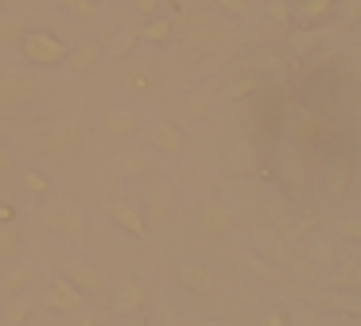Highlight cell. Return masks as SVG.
Segmentation results:
<instances>
[{
    "mask_svg": "<svg viewBox=\"0 0 361 326\" xmlns=\"http://www.w3.org/2000/svg\"><path fill=\"white\" fill-rule=\"evenodd\" d=\"M35 276H39L35 260H27V256H16V260H12V268L4 272V276H0V291H4V295L27 291V287L35 284Z\"/></svg>",
    "mask_w": 361,
    "mask_h": 326,
    "instance_id": "11",
    "label": "cell"
},
{
    "mask_svg": "<svg viewBox=\"0 0 361 326\" xmlns=\"http://www.w3.org/2000/svg\"><path fill=\"white\" fill-rule=\"evenodd\" d=\"M136 128H140V113H136V109H128V105L105 109L102 132H105L109 140H128V136H136Z\"/></svg>",
    "mask_w": 361,
    "mask_h": 326,
    "instance_id": "7",
    "label": "cell"
},
{
    "mask_svg": "<svg viewBox=\"0 0 361 326\" xmlns=\"http://www.w3.org/2000/svg\"><path fill=\"white\" fill-rule=\"evenodd\" d=\"M27 31V20L16 12H0V51H16Z\"/></svg>",
    "mask_w": 361,
    "mask_h": 326,
    "instance_id": "16",
    "label": "cell"
},
{
    "mask_svg": "<svg viewBox=\"0 0 361 326\" xmlns=\"http://www.w3.org/2000/svg\"><path fill=\"white\" fill-rule=\"evenodd\" d=\"M218 4H221V8H226V12H233V16H241V20H249V16H252V8H249V4H245V0H218Z\"/></svg>",
    "mask_w": 361,
    "mask_h": 326,
    "instance_id": "27",
    "label": "cell"
},
{
    "mask_svg": "<svg viewBox=\"0 0 361 326\" xmlns=\"http://www.w3.org/2000/svg\"><path fill=\"white\" fill-rule=\"evenodd\" d=\"M195 326H218V322H195Z\"/></svg>",
    "mask_w": 361,
    "mask_h": 326,
    "instance_id": "29",
    "label": "cell"
},
{
    "mask_svg": "<svg viewBox=\"0 0 361 326\" xmlns=\"http://www.w3.org/2000/svg\"><path fill=\"white\" fill-rule=\"evenodd\" d=\"M136 16H144V20H152V16H159V8H164V0H133Z\"/></svg>",
    "mask_w": 361,
    "mask_h": 326,
    "instance_id": "26",
    "label": "cell"
},
{
    "mask_svg": "<svg viewBox=\"0 0 361 326\" xmlns=\"http://www.w3.org/2000/svg\"><path fill=\"white\" fill-rule=\"evenodd\" d=\"M105 214H109L121 229L133 233V237L148 241V217H144L140 206H133V202H109V206H105Z\"/></svg>",
    "mask_w": 361,
    "mask_h": 326,
    "instance_id": "10",
    "label": "cell"
},
{
    "mask_svg": "<svg viewBox=\"0 0 361 326\" xmlns=\"http://www.w3.org/2000/svg\"><path fill=\"white\" fill-rule=\"evenodd\" d=\"M175 276H179V284L187 287V291H214V287H218V279H214L210 268H202V264H190V260H179Z\"/></svg>",
    "mask_w": 361,
    "mask_h": 326,
    "instance_id": "13",
    "label": "cell"
},
{
    "mask_svg": "<svg viewBox=\"0 0 361 326\" xmlns=\"http://www.w3.org/2000/svg\"><path fill=\"white\" fill-rule=\"evenodd\" d=\"M4 4H12V0H0V8H4Z\"/></svg>",
    "mask_w": 361,
    "mask_h": 326,
    "instance_id": "31",
    "label": "cell"
},
{
    "mask_svg": "<svg viewBox=\"0 0 361 326\" xmlns=\"http://www.w3.org/2000/svg\"><path fill=\"white\" fill-rule=\"evenodd\" d=\"M20 229H16V222H0V260L4 264H12L20 256Z\"/></svg>",
    "mask_w": 361,
    "mask_h": 326,
    "instance_id": "21",
    "label": "cell"
},
{
    "mask_svg": "<svg viewBox=\"0 0 361 326\" xmlns=\"http://www.w3.org/2000/svg\"><path fill=\"white\" fill-rule=\"evenodd\" d=\"M105 326H109V322H105Z\"/></svg>",
    "mask_w": 361,
    "mask_h": 326,
    "instance_id": "32",
    "label": "cell"
},
{
    "mask_svg": "<svg viewBox=\"0 0 361 326\" xmlns=\"http://www.w3.org/2000/svg\"><path fill=\"white\" fill-rule=\"evenodd\" d=\"M175 35V23L167 16H152L148 23H140V39L144 43H167Z\"/></svg>",
    "mask_w": 361,
    "mask_h": 326,
    "instance_id": "20",
    "label": "cell"
},
{
    "mask_svg": "<svg viewBox=\"0 0 361 326\" xmlns=\"http://www.w3.org/2000/svg\"><path fill=\"white\" fill-rule=\"evenodd\" d=\"M144 307H148V287H144L140 279H121L117 291H113V315L133 318V315H140Z\"/></svg>",
    "mask_w": 361,
    "mask_h": 326,
    "instance_id": "6",
    "label": "cell"
},
{
    "mask_svg": "<svg viewBox=\"0 0 361 326\" xmlns=\"http://www.w3.org/2000/svg\"><path fill=\"white\" fill-rule=\"evenodd\" d=\"M59 4L78 20H97V12H102V4H94V0H59Z\"/></svg>",
    "mask_w": 361,
    "mask_h": 326,
    "instance_id": "24",
    "label": "cell"
},
{
    "mask_svg": "<svg viewBox=\"0 0 361 326\" xmlns=\"http://www.w3.org/2000/svg\"><path fill=\"white\" fill-rule=\"evenodd\" d=\"M63 276L71 279L82 295H97L105 287V272L97 268V264H90V260H66Z\"/></svg>",
    "mask_w": 361,
    "mask_h": 326,
    "instance_id": "8",
    "label": "cell"
},
{
    "mask_svg": "<svg viewBox=\"0 0 361 326\" xmlns=\"http://www.w3.org/2000/svg\"><path fill=\"white\" fill-rule=\"evenodd\" d=\"M121 85H125L128 93H136V97H148L152 85H156V70L148 66V62H128L125 70H121Z\"/></svg>",
    "mask_w": 361,
    "mask_h": 326,
    "instance_id": "12",
    "label": "cell"
},
{
    "mask_svg": "<svg viewBox=\"0 0 361 326\" xmlns=\"http://www.w3.org/2000/svg\"><path fill=\"white\" fill-rule=\"evenodd\" d=\"M171 202H175V186H167V183L152 186V214H156V217H167Z\"/></svg>",
    "mask_w": 361,
    "mask_h": 326,
    "instance_id": "22",
    "label": "cell"
},
{
    "mask_svg": "<svg viewBox=\"0 0 361 326\" xmlns=\"http://www.w3.org/2000/svg\"><path fill=\"white\" fill-rule=\"evenodd\" d=\"M152 167H156V155L152 152H125V155L113 159V171H117L121 179H144Z\"/></svg>",
    "mask_w": 361,
    "mask_h": 326,
    "instance_id": "14",
    "label": "cell"
},
{
    "mask_svg": "<svg viewBox=\"0 0 361 326\" xmlns=\"http://www.w3.org/2000/svg\"><path fill=\"white\" fill-rule=\"evenodd\" d=\"M39 222L47 229H55L59 237L74 241V245L86 241V206L78 198H71V194H47V198H39Z\"/></svg>",
    "mask_w": 361,
    "mask_h": 326,
    "instance_id": "1",
    "label": "cell"
},
{
    "mask_svg": "<svg viewBox=\"0 0 361 326\" xmlns=\"http://www.w3.org/2000/svg\"><path fill=\"white\" fill-rule=\"evenodd\" d=\"M0 222H16V206L12 202H0Z\"/></svg>",
    "mask_w": 361,
    "mask_h": 326,
    "instance_id": "28",
    "label": "cell"
},
{
    "mask_svg": "<svg viewBox=\"0 0 361 326\" xmlns=\"http://www.w3.org/2000/svg\"><path fill=\"white\" fill-rule=\"evenodd\" d=\"M12 171H16V159H12V147L0 140V179H8Z\"/></svg>",
    "mask_w": 361,
    "mask_h": 326,
    "instance_id": "25",
    "label": "cell"
},
{
    "mask_svg": "<svg viewBox=\"0 0 361 326\" xmlns=\"http://www.w3.org/2000/svg\"><path fill=\"white\" fill-rule=\"evenodd\" d=\"M16 51H20V59H24V66H32V70H55V66H66L71 43H66V39H59L55 31H47V28H27Z\"/></svg>",
    "mask_w": 361,
    "mask_h": 326,
    "instance_id": "2",
    "label": "cell"
},
{
    "mask_svg": "<svg viewBox=\"0 0 361 326\" xmlns=\"http://www.w3.org/2000/svg\"><path fill=\"white\" fill-rule=\"evenodd\" d=\"M47 307L66 310V315H78V310L86 307V295H82L66 276H55V279H51V287H47Z\"/></svg>",
    "mask_w": 361,
    "mask_h": 326,
    "instance_id": "9",
    "label": "cell"
},
{
    "mask_svg": "<svg viewBox=\"0 0 361 326\" xmlns=\"http://www.w3.org/2000/svg\"><path fill=\"white\" fill-rule=\"evenodd\" d=\"M136 43H140V23H128V28H117V35L105 43V59L113 62H125L128 54L136 51Z\"/></svg>",
    "mask_w": 361,
    "mask_h": 326,
    "instance_id": "15",
    "label": "cell"
},
{
    "mask_svg": "<svg viewBox=\"0 0 361 326\" xmlns=\"http://www.w3.org/2000/svg\"><path fill=\"white\" fill-rule=\"evenodd\" d=\"M152 144H156L159 152H167V155H179L183 152V132L175 128L171 121H156L152 124Z\"/></svg>",
    "mask_w": 361,
    "mask_h": 326,
    "instance_id": "18",
    "label": "cell"
},
{
    "mask_svg": "<svg viewBox=\"0 0 361 326\" xmlns=\"http://www.w3.org/2000/svg\"><path fill=\"white\" fill-rule=\"evenodd\" d=\"M20 191H24L27 198H47V194H51V179L43 175V171H35V167H24V171H20Z\"/></svg>",
    "mask_w": 361,
    "mask_h": 326,
    "instance_id": "19",
    "label": "cell"
},
{
    "mask_svg": "<svg viewBox=\"0 0 361 326\" xmlns=\"http://www.w3.org/2000/svg\"><path fill=\"white\" fill-rule=\"evenodd\" d=\"M202 225H206L210 233H226L229 225H233V217H229V210H221V206H210V210L202 214Z\"/></svg>",
    "mask_w": 361,
    "mask_h": 326,
    "instance_id": "23",
    "label": "cell"
},
{
    "mask_svg": "<svg viewBox=\"0 0 361 326\" xmlns=\"http://www.w3.org/2000/svg\"><path fill=\"white\" fill-rule=\"evenodd\" d=\"M102 62H105V43H97V39H78L66 54V66L74 70V78H90Z\"/></svg>",
    "mask_w": 361,
    "mask_h": 326,
    "instance_id": "5",
    "label": "cell"
},
{
    "mask_svg": "<svg viewBox=\"0 0 361 326\" xmlns=\"http://www.w3.org/2000/svg\"><path fill=\"white\" fill-rule=\"evenodd\" d=\"M94 4H109V0H94Z\"/></svg>",
    "mask_w": 361,
    "mask_h": 326,
    "instance_id": "30",
    "label": "cell"
},
{
    "mask_svg": "<svg viewBox=\"0 0 361 326\" xmlns=\"http://www.w3.org/2000/svg\"><path fill=\"white\" fill-rule=\"evenodd\" d=\"M86 136V124L78 116H51L47 124H39L32 136V144L47 155H63V152H74Z\"/></svg>",
    "mask_w": 361,
    "mask_h": 326,
    "instance_id": "4",
    "label": "cell"
},
{
    "mask_svg": "<svg viewBox=\"0 0 361 326\" xmlns=\"http://www.w3.org/2000/svg\"><path fill=\"white\" fill-rule=\"evenodd\" d=\"M0 315H4V326H24L27 318L35 315V299H32V295H24V291H16L8 303H4Z\"/></svg>",
    "mask_w": 361,
    "mask_h": 326,
    "instance_id": "17",
    "label": "cell"
},
{
    "mask_svg": "<svg viewBox=\"0 0 361 326\" xmlns=\"http://www.w3.org/2000/svg\"><path fill=\"white\" fill-rule=\"evenodd\" d=\"M47 93L43 70L32 66H0V105L4 109H27Z\"/></svg>",
    "mask_w": 361,
    "mask_h": 326,
    "instance_id": "3",
    "label": "cell"
}]
</instances>
